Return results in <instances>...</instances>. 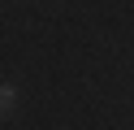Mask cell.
I'll return each mask as SVG.
<instances>
[{
    "label": "cell",
    "instance_id": "6da1fadb",
    "mask_svg": "<svg viewBox=\"0 0 134 130\" xmlns=\"http://www.w3.org/2000/svg\"><path fill=\"white\" fill-rule=\"evenodd\" d=\"M13 104H18V91H13L9 82H0V117H9V113H13Z\"/></svg>",
    "mask_w": 134,
    "mask_h": 130
}]
</instances>
